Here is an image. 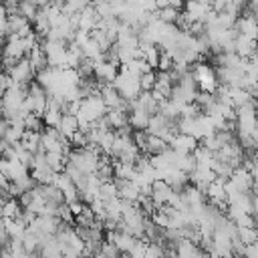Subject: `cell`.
Segmentation results:
<instances>
[{
    "label": "cell",
    "instance_id": "cell-7",
    "mask_svg": "<svg viewBox=\"0 0 258 258\" xmlns=\"http://www.w3.org/2000/svg\"><path fill=\"white\" fill-rule=\"evenodd\" d=\"M177 14H179V10L173 8V6H161V8H157V12H155L157 20L167 22V24H173L175 18H177Z\"/></svg>",
    "mask_w": 258,
    "mask_h": 258
},
{
    "label": "cell",
    "instance_id": "cell-10",
    "mask_svg": "<svg viewBox=\"0 0 258 258\" xmlns=\"http://www.w3.org/2000/svg\"><path fill=\"white\" fill-rule=\"evenodd\" d=\"M153 83H155V71H147L143 75H139V87L141 91H151L153 89Z\"/></svg>",
    "mask_w": 258,
    "mask_h": 258
},
{
    "label": "cell",
    "instance_id": "cell-13",
    "mask_svg": "<svg viewBox=\"0 0 258 258\" xmlns=\"http://www.w3.org/2000/svg\"><path fill=\"white\" fill-rule=\"evenodd\" d=\"M20 0H2V4H18Z\"/></svg>",
    "mask_w": 258,
    "mask_h": 258
},
{
    "label": "cell",
    "instance_id": "cell-8",
    "mask_svg": "<svg viewBox=\"0 0 258 258\" xmlns=\"http://www.w3.org/2000/svg\"><path fill=\"white\" fill-rule=\"evenodd\" d=\"M60 117H62L60 109H56V107H46L44 113H42V123H44L46 127H56L58 121H60Z\"/></svg>",
    "mask_w": 258,
    "mask_h": 258
},
{
    "label": "cell",
    "instance_id": "cell-9",
    "mask_svg": "<svg viewBox=\"0 0 258 258\" xmlns=\"http://www.w3.org/2000/svg\"><path fill=\"white\" fill-rule=\"evenodd\" d=\"M36 12H38V6H34L32 2H28V0H20V2H18V14H22L30 24H32Z\"/></svg>",
    "mask_w": 258,
    "mask_h": 258
},
{
    "label": "cell",
    "instance_id": "cell-4",
    "mask_svg": "<svg viewBox=\"0 0 258 258\" xmlns=\"http://www.w3.org/2000/svg\"><path fill=\"white\" fill-rule=\"evenodd\" d=\"M26 232V224L20 218H8L6 220V234L10 240H22Z\"/></svg>",
    "mask_w": 258,
    "mask_h": 258
},
{
    "label": "cell",
    "instance_id": "cell-1",
    "mask_svg": "<svg viewBox=\"0 0 258 258\" xmlns=\"http://www.w3.org/2000/svg\"><path fill=\"white\" fill-rule=\"evenodd\" d=\"M113 87L117 89V93H119L123 99H135L137 93L141 91V87H139V77L127 73L125 69H121V73L115 75Z\"/></svg>",
    "mask_w": 258,
    "mask_h": 258
},
{
    "label": "cell",
    "instance_id": "cell-3",
    "mask_svg": "<svg viewBox=\"0 0 258 258\" xmlns=\"http://www.w3.org/2000/svg\"><path fill=\"white\" fill-rule=\"evenodd\" d=\"M56 129H58V133H60V135H64V137L69 139V137L79 129L77 117H75V115H69V113H62V117H60V121H58Z\"/></svg>",
    "mask_w": 258,
    "mask_h": 258
},
{
    "label": "cell",
    "instance_id": "cell-2",
    "mask_svg": "<svg viewBox=\"0 0 258 258\" xmlns=\"http://www.w3.org/2000/svg\"><path fill=\"white\" fill-rule=\"evenodd\" d=\"M20 145L32 153L36 151H42L40 149V131H30V129H24L22 137H20Z\"/></svg>",
    "mask_w": 258,
    "mask_h": 258
},
{
    "label": "cell",
    "instance_id": "cell-12",
    "mask_svg": "<svg viewBox=\"0 0 258 258\" xmlns=\"http://www.w3.org/2000/svg\"><path fill=\"white\" fill-rule=\"evenodd\" d=\"M183 2H185V0H167V6H173V8L181 10V8H183Z\"/></svg>",
    "mask_w": 258,
    "mask_h": 258
},
{
    "label": "cell",
    "instance_id": "cell-6",
    "mask_svg": "<svg viewBox=\"0 0 258 258\" xmlns=\"http://www.w3.org/2000/svg\"><path fill=\"white\" fill-rule=\"evenodd\" d=\"M236 236H238V240H240V242H244V244L258 242L256 228H252V226H236Z\"/></svg>",
    "mask_w": 258,
    "mask_h": 258
},
{
    "label": "cell",
    "instance_id": "cell-5",
    "mask_svg": "<svg viewBox=\"0 0 258 258\" xmlns=\"http://www.w3.org/2000/svg\"><path fill=\"white\" fill-rule=\"evenodd\" d=\"M20 210H22V206L18 204V200L16 198H10V200H6L4 204H2V218L4 220H8V218H18V214H20Z\"/></svg>",
    "mask_w": 258,
    "mask_h": 258
},
{
    "label": "cell",
    "instance_id": "cell-11",
    "mask_svg": "<svg viewBox=\"0 0 258 258\" xmlns=\"http://www.w3.org/2000/svg\"><path fill=\"white\" fill-rule=\"evenodd\" d=\"M99 256H121V250L111 240H103V244L99 248Z\"/></svg>",
    "mask_w": 258,
    "mask_h": 258
}]
</instances>
